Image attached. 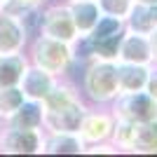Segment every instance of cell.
<instances>
[{"label": "cell", "instance_id": "cell-15", "mask_svg": "<svg viewBox=\"0 0 157 157\" xmlns=\"http://www.w3.org/2000/svg\"><path fill=\"white\" fill-rule=\"evenodd\" d=\"M148 71H150V66L120 63L117 61V89H120V94H129V92H141V89H145Z\"/></svg>", "mask_w": 157, "mask_h": 157}, {"label": "cell", "instance_id": "cell-23", "mask_svg": "<svg viewBox=\"0 0 157 157\" xmlns=\"http://www.w3.org/2000/svg\"><path fill=\"white\" fill-rule=\"evenodd\" d=\"M148 38H150V45H152V56H155V61H157V26L148 33Z\"/></svg>", "mask_w": 157, "mask_h": 157}, {"label": "cell", "instance_id": "cell-8", "mask_svg": "<svg viewBox=\"0 0 157 157\" xmlns=\"http://www.w3.org/2000/svg\"><path fill=\"white\" fill-rule=\"evenodd\" d=\"M28 28L26 24L7 10H0V54H19L28 47Z\"/></svg>", "mask_w": 157, "mask_h": 157}, {"label": "cell", "instance_id": "cell-28", "mask_svg": "<svg viewBox=\"0 0 157 157\" xmlns=\"http://www.w3.org/2000/svg\"><path fill=\"white\" fill-rule=\"evenodd\" d=\"M0 134H2V122H0Z\"/></svg>", "mask_w": 157, "mask_h": 157}, {"label": "cell", "instance_id": "cell-5", "mask_svg": "<svg viewBox=\"0 0 157 157\" xmlns=\"http://www.w3.org/2000/svg\"><path fill=\"white\" fill-rule=\"evenodd\" d=\"M40 33H45L54 40L75 45L80 40V33L73 24L71 10L66 5V0H56V2H45L42 5V19H40Z\"/></svg>", "mask_w": 157, "mask_h": 157}, {"label": "cell", "instance_id": "cell-6", "mask_svg": "<svg viewBox=\"0 0 157 157\" xmlns=\"http://www.w3.org/2000/svg\"><path fill=\"white\" fill-rule=\"evenodd\" d=\"M113 115L120 120H129L134 124L150 122V120H157V101L145 89L117 94L113 98Z\"/></svg>", "mask_w": 157, "mask_h": 157}, {"label": "cell", "instance_id": "cell-9", "mask_svg": "<svg viewBox=\"0 0 157 157\" xmlns=\"http://www.w3.org/2000/svg\"><path fill=\"white\" fill-rule=\"evenodd\" d=\"M117 61H120V63L152 66V63H155V56H152L150 38L143 35V33H136V31H124L122 40H120Z\"/></svg>", "mask_w": 157, "mask_h": 157}, {"label": "cell", "instance_id": "cell-2", "mask_svg": "<svg viewBox=\"0 0 157 157\" xmlns=\"http://www.w3.org/2000/svg\"><path fill=\"white\" fill-rule=\"evenodd\" d=\"M26 56L33 66H38L42 71H47L49 75H54L56 80L68 78L73 63H75V49L68 42L54 40L45 33H38L28 40Z\"/></svg>", "mask_w": 157, "mask_h": 157}, {"label": "cell", "instance_id": "cell-11", "mask_svg": "<svg viewBox=\"0 0 157 157\" xmlns=\"http://www.w3.org/2000/svg\"><path fill=\"white\" fill-rule=\"evenodd\" d=\"M54 85H56V78H54V75H49L47 71H42V68H38V66H33L31 61H28L26 71L21 75L19 89L24 92V96H26L28 101H40V103H42L45 96L52 92Z\"/></svg>", "mask_w": 157, "mask_h": 157}, {"label": "cell", "instance_id": "cell-3", "mask_svg": "<svg viewBox=\"0 0 157 157\" xmlns=\"http://www.w3.org/2000/svg\"><path fill=\"white\" fill-rule=\"evenodd\" d=\"M82 94L92 103H113L117 89V61L89 59L82 73Z\"/></svg>", "mask_w": 157, "mask_h": 157}, {"label": "cell", "instance_id": "cell-12", "mask_svg": "<svg viewBox=\"0 0 157 157\" xmlns=\"http://www.w3.org/2000/svg\"><path fill=\"white\" fill-rule=\"evenodd\" d=\"M85 143L78 134L68 131H45L42 155H82Z\"/></svg>", "mask_w": 157, "mask_h": 157}, {"label": "cell", "instance_id": "cell-16", "mask_svg": "<svg viewBox=\"0 0 157 157\" xmlns=\"http://www.w3.org/2000/svg\"><path fill=\"white\" fill-rule=\"evenodd\" d=\"M28 66V56L24 52L19 54H0V89L17 87L21 82V75Z\"/></svg>", "mask_w": 157, "mask_h": 157}, {"label": "cell", "instance_id": "cell-26", "mask_svg": "<svg viewBox=\"0 0 157 157\" xmlns=\"http://www.w3.org/2000/svg\"><path fill=\"white\" fill-rule=\"evenodd\" d=\"M10 2H12V0H0V10H5V7L10 5Z\"/></svg>", "mask_w": 157, "mask_h": 157}, {"label": "cell", "instance_id": "cell-13", "mask_svg": "<svg viewBox=\"0 0 157 157\" xmlns=\"http://www.w3.org/2000/svg\"><path fill=\"white\" fill-rule=\"evenodd\" d=\"M66 5L71 10L73 24L78 28L80 38H85L96 26V21L101 19V7H98L96 0H66Z\"/></svg>", "mask_w": 157, "mask_h": 157}, {"label": "cell", "instance_id": "cell-17", "mask_svg": "<svg viewBox=\"0 0 157 157\" xmlns=\"http://www.w3.org/2000/svg\"><path fill=\"white\" fill-rule=\"evenodd\" d=\"M129 152H138V155H155L157 152V120L136 124V134H134Z\"/></svg>", "mask_w": 157, "mask_h": 157}, {"label": "cell", "instance_id": "cell-18", "mask_svg": "<svg viewBox=\"0 0 157 157\" xmlns=\"http://www.w3.org/2000/svg\"><path fill=\"white\" fill-rule=\"evenodd\" d=\"M124 26H127V31H136V33L148 35V33L157 26L155 14H152V7L150 5H141V2H134L131 12L127 14V19H124Z\"/></svg>", "mask_w": 157, "mask_h": 157}, {"label": "cell", "instance_id": "cell-22", "mask_svg": "<svg viewBox=\"0 0 157 157\" xmlns=\"http://www.w3.org/2000/svg\"><path fill=\"white\" fill-rule=\"evenodd\" d=\"M145 92L157 101V66H150L148 71V82H145Z\"/></svg>", "mask_w": 157, "mask_h": 157}, {"label": "cell", "instance_id": "cell-25", "mask_svg": "<svg viewBox=\"0 0 157 157\" xmlns=\"http://www.w3.org/2000/svg\"><path fill=\"white\" fill-rule=\"evenodd\" d=\"M134 2H141V5H157V0H134Z\"/></svg>", "mask_w": 157, "mask_h": 157}, {"label": "cell", "instance_id": "cell-20", "mask_svg": "<svg viewBox=\"0 0 157 157\" xmlns=\"http://www.w3.org/2000/svg\"><path fill=\"white\" fill-rule=\"evenodd\" d=\"M134 134H136V124L134 122H129V120H120L115 117V127H113V145L115 148H122V150H129L131 148V141H134Z\"/></svg>", "mask_w": 157, "mask_h": 157}, {"label": "cell", "instance_id": "cell-24", "mask_svg": "<svg viewBox=\"0 0 157 157\" xmlns=\"http://www.w3.org/2000/svg\"><path fill=\"white\" fill-rule=\"evenodd\" d=\"M17 2H21V5H31V7H42L47 0H17Z\"/></svg>", "mask_w": 157, "mask_h": 157}, {"label": "cell", "instance_id": "cell-1", "mask_svg": "<svg viewBox=\"0 0 157 157\" xmlns=\"http://www.w3.org/2000/svg\"><path fill=\"white\" fill-rule=\"evenodd\" d=\"M42 131H68V134H78L80 124L87 115V103L82 101L78 87L68 82V78L56 80L52 92L42 101Z\"/></svg>", "mask_w": 157, "mask_h": 157}, {"label": "cell", "instance_id": "cell-21", "mask_svg": "<svg viewBox=\"0 0 157 157\" xmlns=\"http://www.w3.org/2000/svg\"><path fill=\"white\" fill-rule=\"evenodd\" d=\"M98 7H101V14H108V17H117V19L124 21L127 14L131 12L134 7V0H96Z\"/></svg>", "mask_w": 157, "mask_h": 157}, {"label": "cell", "instance_id": "cell-19", "mask_svg": "<svg viewBox=\"0 0 157 157\" xmlns=\"http://www.w3.org/2000/svg\"><path fill=\"white\" fill-rule=\"evenodd\" d=\"M24 101H26V96H24V92L19 89V85L0 89V122H5L10 115H14Z\"/></svg>", "mask_w": 157, "mask_h": 157}, {"label": "cell", "instance_id": "cell-7", "mask_svg": "<svg viewBox=\"0 0 157 157\" xmlns=\"http://www.w3.org/2000/svg\"><path fill=\"white\" fill-rule=\"evenodd\" d=\"M42 129H17L5 127L0 134V152L2 155H42Z\"/></svg>", "mask_w": 157, "mask_h": 157}, {"label": "cell", "instance_id": "cell-10", "mask_svg": "<svg viewBox=\"0 0 157 157\" xmlns=\"http://www.w3.org/2000/svg\"><path fill=\"white\" fill-rule=\"evenodd\" d=\"M113 127H115V115H113V113L87 110L85 120H82V124H80L78 136L82 138V143H85V145L103 143V141H110Z\"/></svg>", "mask_w": 157, "mask_h": 157}, {"label": "cell", "instance_id": "cell-4", "mask_svg": "<svg viewBox=\"0 0 157 157\" xmlns=\"http://www.w3.org/2000/svg\"><path fill=\"white\" fill-rule=\"evenodd\" d=\"M124 31H127V26H124L122 19L101 14V19L96 21V26L87 33L85 38H80V42L85 45L89 59L117 61L120 40H122V35H124Z\"/></svg>", "mask_w": 157, "mask_h": 157}, {"label": "cell", "instance_id": "cell-27", "mask_svg": "<svg viewBox=\"0 0 157 157\" xmlns=\"http://www.w3.org/2000/svg\"><path fill=\"white\" fill-rule=\"evenodd\" d=\"M152 14H155V21H157V5H152Z\"/></svg>", "mask_w": 157, "mask_h": 157}, {"label": "cell", "instance_id": "cell-14", "mask_svg": "<svg viewBox=\"0 0 157 157\" xmlns=\"http://www.w3.org/2000/svg\"><path fill=\"white\" fill-rule=\"evenodd\" d=\"M42 120H45V110L40 101H24L19 105V110L10 115L2 122L5 127H17V129H42Z\"/></svg>", "mask_w": 157, "mask_h": 157}]
</instances>
